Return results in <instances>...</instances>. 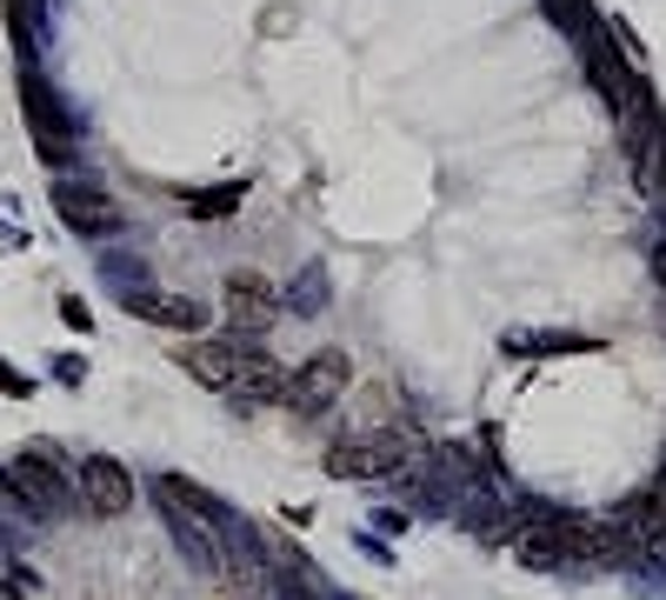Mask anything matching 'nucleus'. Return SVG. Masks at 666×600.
Here are the masks:
<instances>
[{
  "label": "nucleus",
  "instance_id": "nucleus-1",
  "mask_svg": "<svg viewBox=\"0 0 666 600\" xmlns=\"http://www.w3.org/2000/svg\"><path fill=\"white\" fill-rule=\"evenodd\" d=\"M20 114H27V127H33L40 160H47V167H67V154H73V114H67V100L53 94V80H47L33 60H20Z\"/></svg>",
  "mask_w": 666,
  "mask_h": 600
},
{
  "label": "nucleus",
  "instance_id": "nucleus-2",
  "mask_svg": "<svg viewBox=\"0 0 666 600\" xmlns=\"http://www.w3.org/2000/svg\"><path fill=\"white\" fill-rule=\"evenodd\" d=\"M394 468H407V434H394V427L334 441V454H327V474H334V481H380V474H394Z\"/></svg>",
  "mask_w": 666,
  "mask_h": 600
},
{
  "label": "nucleus",
  "instance_id": "nucleus-3",
  "mask_svg": "<svg viewBox=\"0 0 666 600\" xmlns=\"http://www.w3.org/2000/svg\"><path fill=\"white\" fill-rule=\"evenodd\" d=\"M7 474H13V488L27 494V508H33V514H47V521H60V514L73 508V481L60 474V461H53V447H20V454L7 461Z\"/></svg>",
  "mask_w": 666,
  "mask_h": 600
},
{
  "label": "nucleus",
  "instance_id": "nucleus-4",
  "mask_svg": "<svg viewBox=\"0 0 666 600\" xmlns=\"http://www.w3.org/2000/svg\"><path fill=\"white\" fill-rule=\"evenodd\" d=\"M347 381H354L347 354H340V347H327V354H314V361H307L300 374H287V407L314 421V414H327V407H334V401L347 394Z\"/></svg>",
  "mask_w": 666,
  "mask_h": 600
},
{
  "label": "nucleus",
  "instance_id": "nucleus-5",
  "mask_svg": "<svg viewBox=\"0 0 666 600\" xmlns=\"http://www.w3.org/2000/svg\"><path fill=\"white\" fill-rule=\"evenodd\" d=\"M220 574H227V588L240 600L267 594V581H274V568H267V554H260V534L247 528V521H220Z\"/></svg>",
  "mask_w": 666,
  "mask_h": 600
},
{
  "label": "nucleus",
  "instance_id": "nucleus-6",
  "mask_svg": "<svg viewBox=\"0 0 666 600\" xmlns=\"http://www.w3.org/2000/svg\"><path fill=\"white\" fill-rule=\"evenodd\" d=\"M614 528H620V541L634 548V561H640V568L666 574V514L647 501V494L620 501V508H614Z\"/></svg>",
  "mask_w": 666,
  "mask_h": 600
},
{
  "label": "nucleus",
  "instance_id": "nucleus-7",
  "mask_svg": "<svg viewBox=\"0 0 666 600\" xmlns=\"http://www.w3.org/2000/svg\"><path fill=\"white\" fill-rule=\"evenodd\" d=\"M80 501H87V514L120 521V514H133V474L120 461L93 454V461H80Z\"/></svg>",
  "mask_w": 666,
  "mask_h": 600
},
{
  "label": "nucleus",
  "instance_id": "nucleus-8",
  "mask_svg": "<svg viewBox=\"0 0 666 600\" xmlns=\"http://www.w3.org/2000/svg\"><path fill=\"white\" fill-rule=\"evenodd\" d=\"M53 214H60L80 240H107V234H120V207L100 200V194L80 187V180H60V187H53Z\"/></svg>",
  "mask_w": 666,
  "mask_h": 600
},
{
  "label": "nucleus",
  "instance_id": "nucleus-9",
  "mask_svg": "<svg viewBox=\"0 0 666 600\" xmlns=\"http://www.w3.org/2000/svg\"><path fill=\"white\" fill-rule=\"evenodd\" d=\"M227 314H233V327L267 334V327L280 321V294H274V281H267V274L233 267V274H227Z\"/></svg>",
  "mask_w": 666,
  "mask_h": 600
},
{
  "label": "nucleus",
  "instance_id": "nucleus-10",
  "mask_svg": "<svg viewBox=\"0 0 666 600\" xmlns=\"http://www.w3.org/2000/svg\"><path fill=\"white\" fill-rule=\"evenodd\" d=\"M200 387H213V394H227L233 381H240V367H247V347L240 341H187L180 354H173Z\"/></svg>",
  "mask_w": 666,
  "mask_h": 600
},
{
  "label": "nucleus",
  "instance_id": "nucleus-11",
  "mask_svg": "<svg viewBox=\"0 0 666 600\" xmlns=\"http://www.w3.org/2000/svg\"><path fill=\"white\" fill-rule=\"evenodd\" d=\"M227 394H233V407H274V401H287V367L274 354L247 347V367H240V381Z\"/></svg>",
  "mask_w": 666,
  "mask_h": 600
},
{
  "label": "nucleus",
  "instance_id": "nucleus-12",
  "mask_svg": "<svg viewBox=\"0 0 666 600\" xmlns=\"http://www.w3.org/2000/svg\"><path fill=\"white\" fill-rule=\"evenodd\" d=\"M514 561H520L527 574H554V568H567V541H560V521H554V514H540V521L514 528Z\"/></svg>",
  "mask_w": 666,
  "mask_h": 600
},
{
  "label": "nucleus",
  "instance_id": "nucleus-13",
  "mask_svg": "<svg viewBox=\"0 0 666 600\" xmlns=\"http://www.w3.org/2000/svg\"><path fill=\"white\" fill-rule=\"evenodd\" d=\"M127 314L153 321V327H173V334H200L207 327V307L187 301V294H127Z\"/></svg>",
  "mask_w": 666,
  "mask_h": 600
},
{
  "label": "nucleus",
  "instance_id": "nucleus-14",
  "mask_svg": "<svg viewBox=\"0 0 666 600\" xmlns=\"http://www.w3.org/2000/svg\"><path fill=\"white\" fill-rule=\"evenodd\" d=\"M153 501L167 508V514H193V521H207L213 534H220V521H227V508L207 494V488H193V481H180V474H160L153 481Z\"/></svg>",
  "mask_w": 666,
  "mask_h": 600
},
{
  "label": "nucleus",
  "instance_id": "nucleus-15",
  "mask_svg": "<svg viewBox=\"0 0 666 600\" xmlns=\"http://www.w3.org/2000/svg\"><path fill=\"white\" fill-rule=\"evenodd\" d=\"M240 194H247L240 180L207 187V194H187V214H193V220H220V214H233V207H240Z\"/></svg>",
  "mask_w": 666,
  "mask_h": 600
},
{
  "label": "nucleus",
  "instance_id": "nucleus-16",
  "mask_svg": "<svg viewBox=\"0 0 666 600\" xmlns=\"http://www.w3.org/2000/svg\"><path fill=\"white\" fill-rule=\"evenodd\" d=\"M540 7H547V20H560V33H574V40L600 33V20H594V7H587V0H540Z\"/></svg>",
  "mask_w": 666,
  "mask_h": 600
},
{
  "label": "nucleus",
  "instance_id": "nucleus-17",
  "mask_svg": "<svg viewBox=\"0 0 666 600\" xmlns=\"http://www.w3.org/2000/svg\"><path fill=\"white\" fill-rule=\"evenodd\" d=\"M507 347L514 354H580L594 341H574V334H507Z\"/></svg>",
  "mask_w": 666,
  "mask_h": 600
},
{
  "label": "nucleus",
  "instance_id": "nucleus-18",
  "mask_svg": "<svg viewBox=\"0 0 666 600\" xmlns=\"http://www.w3.org/2000/svg\"><path fill=\"white\" fill-rule=\"evenodd\" d=\"M7 33H13V47L27 60L33 53V0H7Z\"/></svg>",
  "mask_w": 666,
  "mask_h": 600
},
{
  "label": "nucleus",
  "instance_id": "nucleus-19",
  "mask_svg": "<svg viewBox=\"0 0 666 600\" xmlns=\"http://www.w3.org/2000/svg\"><path fill=\"white\" fill-rule=\"evenodd\" d=\"M0 600H33V574H27V568H7V574H0Z\"/></svg>",
  "mask_w": 666,
  "mask_h": 600
},
{
  "label": "nucleus",
  "instance_id": "nucleus-20",
  "mask_svg": "<svg viewBox=\"0 0 666 600\" xmlns=\"http://www.w3.org/2000/svg\"><path fill=\"white\" fill-rule=\"evenodd\" d=\"M0 394H13V401H27V394H33V381H27L20 367H7V361H0Z\"/></svg>",
  "mask_w": 666,
  "mask_h": 600
},
{
  "label": "nucleus",
  "instance_id": "nucleus-21",
  "mask_svg": "<svg viewBox=\"0 0 666 600\" xmlns=\"http://www.w3.org/2000/svg\"><path fill=\"white\" fill-rule=\"evenodd\" d=\"M294 568H307V561H294ZM294 568L280 574V600H320L314 588H307V581H300V574H294Z\"/></svg>",
  "mask_w": 666,
  "mask_h": 600
},
{
  "label": "nucleus",
  "instance_id": "nucleus-22",
  "mask_svg": "<svg viewBox=\"0 0 666 600\" xmlns=\"http://www.w3.org/2000/svg\"><path fill=\"white\" fill-rule=\"evenodd\" d=\"M60 321H67V327H80V334L93 327V314H87V301H60Z\"/></svg>",
  "mask_w": 666,
  "mask_h": 600
},
{
  "label": "nucleus",
  "instance_id": "nucleus-23",
  "mask_svg": "<svg viewBox=\"0 0 666 600\" xmlns=\"http://www.w3.org/2000/svg\"><path fill=\"white\" fill-rule=\"evenodd\" d=\"M654 154H660V194H666V114H660V134H654Z\"/></svg>",
  "mask_w": 666,
  "mask_h": 600
},
{
  "label": "nucleus",
  "instance_id": "nucleus-24",
  "mask_svg": "<svg viewBox=\"0 0 666 600\" xmlns=\"http://www.w3.org/2000/svg\"><path fill=\"white\" fill-rule=\"evenodd\" d=\"M647 501H654V508H660V514H666V468H660V474H654V488H647Z\"/></svg>",
  "mask_w": 666,
  "mask_h": 600
},
{
  "label": "nucleus",
  "instance_id": "nucleus-25",
  "mask_svg": "<svg viewBox=\"0 0 666 600\" xmlns=\"http://www.w3.org/2000/svg\"><path fill=\"white\" fill-rule=\"evenodd\" d=\"M660 274H666V260H660Z\"/></svg>",
  "mask_w": 666,
  "mask_h": 600
}]
</instances>
